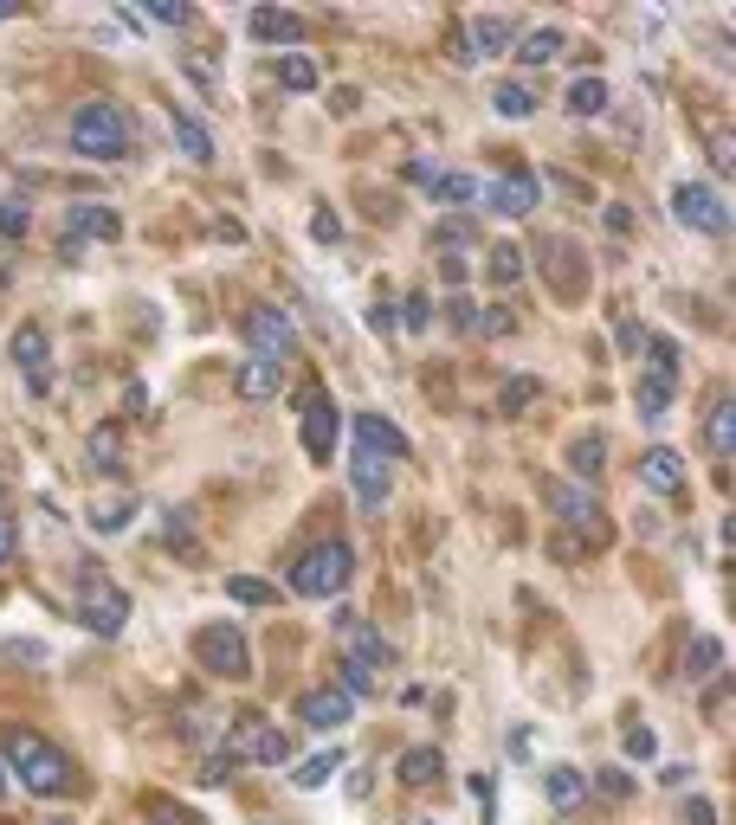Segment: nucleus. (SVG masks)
<instances>
[{"label":"nucleus","mask_w":736,"mask_h":825,"mask_svg":"<svg viewBox=\"0 0 736 825\" xmlns=\"http://www.w3.org/2000/svg\"><path fill=\"white\" fill-rule=\"evenodd\" d=\"M66 142H72V155H84V162H130L136 130H130L123 104H110V97H91V104H78V110H72Z\"/></svg>","instance_id":"f257e3e1"},{"label":"nucleus","mask_w":736,"mask_h":825,"mask_svg":"<svg viewBox=\"0 0 736 825\" xmlns=\"http://www.w3.org/2000/svg\"><path fill=\"white\" fill-rule=\"evenodd\" d=\"M0 755H7V774H20L33 793H72V787H78L72 761L59 755L46 736H33V729H7Z\"/></svg>","instance_id":"f03ea898"},{"label":"nucleus","mask_w":736,"mask_h":825,"mask_svg":"<svg viewBox=\"0 0 736 825\" xmlns=\"http://www.w3.org/2000/svg\"><path fill=\"white\" fill-rule=\"evenodd\" d=\"M356 574V549L349 542H310L292 561V594L297 600H336Z\"/></svg>","instance_id":"7ed1b4c3"},{"label":"nucleus","mask_w":736,"mask_h":825,"mask_svg":"<svg viewBox=\"0 0 736 825\" xmlns=\"http://www.w3.org/2000/svg\"><path fill=\"white\" fill-rule=\"evenodd\" d=\"M297 432H304V452H310L317 465H330V458H336L343 412H336V400H330V387H323V381H304V394H297Z\"/></svg>","instance_id":"20e7f679"},{"label":"nucleus","mask_w":736,"mask_h":825,"mask_svg":"<svg viewBox=\"0 0 736 825\" xmlns=\"http://www.w3.org/2000/svg\"><path fill=\"white\" fill-rule=\"evenodd\" d=\"M194 658H201V671H214V678H252V645H246L239 619L201 625V632H194Z\"/></svg>","instance_id":"39448f33"},{"label":"nucleus","mask_w":736,"mask_h":825,"mask_svg":"<svg viewBox=\"0 0 736 825\" xmlns=\"http://www.w3.org/2000/svg\"><path fill=\"white\" fill-rule=\"evenodd\" d=\"M672 213L691 226V232H704V239H724L731 232V206L717 188H704V181H678L672 188Z\"/></svg>","instance_id":"423d86ee"},{"label":"nucleus","mask_w":736,"mask_h":825,"mask_svg":"<svg viewBox=\"0 0 736 825\" xmlns=\"http://www.w3.org/2000/svg\"><path fill=\"white\" fill-rule=\"evenodd\" d=\"M246 348L259 355V361H292L297 355V330H292V316L285 310H272V303H252L246 310Z\"/></svg>","instance_id":"0eeeda50"},{"label":"nucleus","mask_w":736,"mask_h":825,"mask_svg":"<svg viewBox=\"0 0 736 825\" xmlns=\"http://www.w3.org/2000/svg\"><path fill=\"white\" fill-rule=\"evenodd\" d=\"M123 619H130V594H123L117 581H84V594H78V625H84V632L117 638Z\"/></svg>","instance_id":"6e6552de"},{"label":"nucleus","mask_w":736,"mask_h":825,"mask_svg":"<svg viewBox=\"0 0 736 825\" xmlns=\"http://www.w3.org/2000/svg\"><path fill=\"white\" fill-rule=\"evenodd\" d=\"M7 355H13V368L26 374V394H46V387H52V368H46V361H52V343H46L39 323H20L13 343H7Z\"/></svg>","instance_id":"1a4fd4ad"},{"label":"nucleus","mask_w":736,"mask_h":825,"mask_svg":"<svg viewBox=\"0 0 736 825\" xmlns=\"http://www.w3.org/2000/svg\"><path fill=\"white\" fill-rule=\"evenodd\" d=\"M549 510L562 516V529H582L589 542L607 536V523H601V503H594L582 483H549Z\"/></svg>","instance_id":"9d476101"},{"label":"nucleus","mask_w":736,"mask_h":825,"mask_svg":"<svg viewBox=\"0 0 736 825\" xmlns=\"http://www.w3.org/2000/svg\"><path fill=\"white\" fill-rule=\"evenodd\" d=\"M349 716H356L349 690H297V722H304V729H323V736H336Z\"/></svg>","instance_id":"9b49d317"},{"label":"nucleus","mask_w":736,"mask_h":825,"mask_svg":"<svg viewBox=\"0 0 736 825\" xmlns=\"http://www.w3.org/2000/svg\"><path fill=\"white\" fill-rule=\"evenodd\" d=\"M336 638H343V665H363V671H381L388 665V645H381V632L368 625L363 613H336Z\"/></svg>","instance_id":"f8f14e48"},{"label":"nucleus","mask_w":736,"mask_h":825,"mask_svg":"<svg viewBox=\"0 0 736 825\" xmlns=\"http://www.w3.org/2000/svg\"><path fill=\"white\" fill-rule=\"evenodd\" d=\"M233 749L246 761H259V767H285V761H292V736H285V729H265L259 716H246V729L233 736Z\"/></svg>","instance_id":"ddd939ff"},{"label":"nucleus","mask_w":736,"mask_h":825,"mask_svg":"<svg viewBox=\"0 0 736 825\" xmlns=\"http://www.w3.org/2000/svg\"><path fill=\"white\" fill-rule=\"evenodd\" d=\"M356 452H375V458H407V432L388 419V412H356Z\"/></svg>","instance_id":"4468645a"},{"label":"nucleus","mask_w":736,"mask_h":825,"mask_svg":"<svg viewBox=\"0 0 736 825\" xmlns=\"http://www.w3.org/2000/svg\"><path fill=\"white\" fill-rule=\"evenodd\" d=\"M349 478H356V503H363V510H381V503H388V490H394V465H388V458H375V452H356Z\"/></svg>","instance_id":"2eb2a0df"},{"label":"nucleus","mask_w":736,"mask_h":825,"mask_svg":"<svg viewBox=\"0 0 736 825\" xmlns=\"http://www.w3.org/2000/svg\"><path fill=\"white\" fill-rule=\"evenodd\" d=\"M123 226H117V213L110 206H91V201H78L72 206V226H66V259H78V246L84 239H117Z\"/></svg>","instance_id":"dca6fc26"},{"label":"nucleus","mask_w":736,"mask_h":825,"mask_svg":"<svg viewBox=\"0 0 736 825\" xmlns=\"http://www.w3.org/2000/svg\"><path fill=\"white\" fill-rule=\"evenodd\" d=\"M246 33H252L259 46H297V39H304V20L285 13V7H252V13H246Z\"/></svg>","instance_id":"f3484780"},{"label":"nucleus","mask_w":736,"mask_h":825,"mask_svg":"<svg viewBox=\"0 0 736 825\" xmlns=\"http://www.w3.org/2000/svg\"><path fill=\"white\" fill-rule=\"evenodd\" d=\"M465 39H472V52H465V59H498V52H511V20H504V13H478V20H472V26H465Z\"/></svg>","instance_id":"a211bd4d"},{"label":"nucleus","mask_w":736,"mask_h":825,"mask_svg":"<svg viewBox=\"0 0 736 825\" xmlns=\"http://www.w3.org/2000/svg\"><path fill=\"white\" fill-rule=\"evenodd\" d=\"M485 201H491V213H504V219H523V213L536 206V175H504V181H491Z\"/></svg>","instance_id":"6ab92c4d"},{"label":"nucleus","mask_w":736,"mask_h":825,"mask_svg":"<svg viewBox=\"0 0 736 825\" xmlns=\"http://www.w3.org/2000/svg\"><path fill=\"white\" fill-rule=\"evenodd\" d=\"M640 483H646V490H678V483H685V458H678L672 445H653V452L640 458Z\"/></svg>","instance_id":"aec40b11"},{"label":"nucleus","mask_w":736,"mask_h":825,"mask_svg":"<svg viewBox=\"0 0 736 825\" xmlns=\"http://www.w3.org/2000/svg\"><path fill=\"white\" fill-rule=\"evenodd\" d=\"M562 52H569L562 26H536V33L517 39V65H549V59H562Z\"/></svg>","instance_id":"412c9836"},{"label":"nucleus","mask_w":736,"mask_h":825,"mask_svg":"<svg viewBox=\"0 0 736 825\" xmlns=\"http://www.w3.org/2000/svg\"><path fill=\"white\" fill-rule=\"evenodd\" d=\"M233 387H239L246 400H272V394H278V361L246 355V361H239V374H233Z\"/></svg>","instance_id":"4be33fe9"},{"label":"nucleus","mask_w":736,"mask_h":825,"mask_svg":"<svg viewBox=\"0 0 736 825\" xmlns=\"http://www.w3.org/2000/svg\"><path fill=\"white\" fill-rule=\"evenodd\" d=\"M394 774H401L407 787H427V780H440L446 774V755L434 749V742H420V749H407V755L394 761Z\"/></svg>","instance_id":"5701e85b"},{"label":"nucleus","mask_w":736,"mask_h":825,"mask_svg":"<svg viewBox=\"0 0 736 825\" xmlns=\"http://www.w3.org/2000/svg\"><path fill=\"white\" fill-rule=\"evenodd\" d=\"M569 471H575L582 483H594L601 471H607V439H601V432H582V439L569 445Z\"/></svg>","instance_id":"b1692460"},{"label":"nucleus","mask_w":736,"mask_h":825,"mask_svg":"<svg viewBox=\"0 0 736 825\" xmlns=\"http://www.w3.org/2000/svg\"><path fill=\"white\" fill-rule=\"evenodd\" d=\"M543 793H549V806H562V813H569V806H582L589 780H582L575 767H549V774H543Z\"/></svg>","instance_id":"393cba45"},{"label":"nucleus","mask_w":736,"mask_h":825,"mask_svg":"<svg viewBox=\"0 0 736 825\" xmlns=\"http://www.w3.org/2000/svg\"><path fill=\"white\" fill-rule=\"evenodd\" d=\"M130 516H136V497H104V503H91V529H97V536L130 529Z\"/></svg>","instance_id":"a878e982"},{"label":"nucleus","mask_w":736,"mask_h":825,"mask_svg":"<svg viewBox=\"0 0 736 825\" xmlns=\"http://www.w3.org/2000/svg\"><path fill=\"white\" fill-rule=\"evenodd\" d=\"M717 671H724V645L711 632H698L691 651H685V678H717Z\"/></svg>","instance_id":"bb28decb"},{"label":"nucleus","mask_w":736,"mask_h":825,"mask_svg":"<svg viewBox=\"0 0 736 825\" xmlns=\"http://www.w3.org/2000/svg\"><path fill=\"white\" fill-rule=\"evenodd\" d=\"M175 142H181V155H188V162H201V168L214 162V136H207L188 110H175Z\"/></svg>","instance_id":"cd10ccee"},{"label":"nucleus","mask_w":736,"mask_h":825,"mask_svg":"<svg viewBox=\"0 0 736 825\" xmlns=\"http://www.w3.org/2000/svg\"><path fill=\"white\" fill-rule=\"evenodd\" d=\"M278 84L285 91H317L323 71H317V59H304V52H278Z\"/></svg>","instance_id":"c85d7f7f"},{"label":"nucleus","mask_w":736,"mask_h":825,"mask_svg":"<svg viewBox=\"0 0 736 825\" xmlns=\"http://www.w3.org/2000/svg\"><path fill=\"white\" fill-rule=\"evenodd\" d=\"M633 400H640V419H646V426H660V419H665V407H672V381H660V374H646Z\"/></svg>","instance_id":"c756f323"},{"label":"nucleus","mask_w":736,"mask_h":825,"mask_svg":"<svg viewBox=\"0 0 736 825\" xmlns=\"http://www.w3.org/2000/svg\"><path fill=\"white\" fill-rule=\"evenodd\" d=\"M226 594H233L239 607H272V600H278V587H272V581H259V574H233V581H226Z\"/></svg>","instance_id":"7c9ffc66"},{"label":"nucleus","mask_w":736,"mask_h":825,"mask_svg":"<svg viewBox=\"0 0 736 825\" xmlns=\"http://www.w3.org/2000/svg\"><path fill=\"white\" fill-rule=\"evenodd\" d=\"M607 104H614V91H607L601 77H582V84L569 91V110H575V117H601Z\"/></svg>","instance_id":"2f4dec72"},{"label":"nucleus","mask_w":736,"mask_h":825,"mask_svg":"<svg viewBox=\"0 0 736 825\" xmlns=\"http://www.w3.org/2000/svg\"><path fill=\"white\" fill-rule=\"evenodd\" d=\"M336 767H343V749H323V755H310V761H304V767H297L292 780L304 787V793H317V787H323V780H330Z\"/></svg>","instance_id":"473e14b6"},{"label":"nucleus","mask_w":736,"mask_h":825,"mask_svg":"<svg viewBox=\"0 0 736 825\" xmlns=\"http://www.w3.org/2000/svg\"><path fill=\"white\" fill-rule=\"evenodd\" d=\"M704 432H711V452H717V458H731V445H736V432H731V394L711 407V426H704Z\"/></svg>","instance_id":"72a5a7b5"},{"label":"nucleus","mask_w":736,"mask_h":825,"mask_svg":"<svg viewBox=\"0 0 736 825\" xmlns=\"http://www.w3.org/2000/svg\"><path fill=\"white\" fill-rule=\"evenodd\" d=\"M117 458H123V439H117V426L91 432V465H97V471H117Z\"/></svg>","instance_id":"f704fd0d"},{"label":"nucleus","mask_w":736,"mask_h":825,"mask_svg":"<svg viewBox=\"0 0 736 825\" xmlns=\"http://www.w3.org/2000/svg\"><path fill=\"white\" fill-rule=\"evenodd\" d=\"M434 194H440L446 206H465V201H478L485 188H478L472 175H440V181H434Z\"/></svg>","instance_id":"c9c22d12"},{"label":"nucleus","mask_w":736,"mask_h":825,"mask_svg":"<svg viewBox=\"0 0 736 825\" xmlns=\"http://www.w3.org/2000/svg\"><path fill=\"white\" fill-rule=\"evenodd\" d=\"M491 104H498V117H530V110H536L530 84H498V97H491Z\"/></svg>","instance_id":"e433bc0d"},{"label":"nucleus","mask_w":736,"mask_h":825,"mask_svg":"<svg viewBox=\"0 0 736 825\" xmlns=\"http://www.w3.org/2000/svg\"><path fill=\"white\" fill-rule=\"evenodd\" d=\"M26 226H33L26 201H0V239H26Z\"/></svg>","instance_id":"4c0bfd02"},{"label":"nucleus","mask_w":736,"mask_h":825,"mask_svg":"<svg viewBox=\"0 0 736 825\" xmlns=\"http://www.w3.org/2000/svg\"><path fill=\"white\" fill-rule=\"evenodd\" d=\"M491 277H498V284H517V277H523V252H517V246H498V252H491Z\"/></svg>","instance_id":"58836bf2"},{"label":"nucleus","mask_w":736,"mask_h":825,"mask_svg":"<svg viewBox=\"0 0 736 825\" xmlns=\"http://www.w3.org/2000/svg\"><path fill=\"white\" fill-rule=\"evenodd\" d=\"M653 374H660V381H678V343H653Z\"/></svg>","instance_id":"ea45409f"},{"label":"nucleus","mask_w":736,"mask_h":825,"mask_svg":"<svg viewBox=\"0 0 736 825\" xmlns=\"http://www.w3.org/2000/svg\"><path fill=\"white\" fill-rule=\"evenodd\" d=\"M427 316H434V303H427L420 290H407V303H401V323H407V330H427Z\"/></svg>","instance_id":"a19ab883"},{"label":"nucleus","mask_w":736,"mask_h":825,"mask_svg":"<svg viewBox=\"0 0 736 825\" xmlns=\"http://www.w3.org/2000/svg\"><path fill=\"white\" fill-rule=\"evenodd\" d=\"M446 323H452V330H478V303H472V297H452V303H446Z\"/></svg>","instance_id":"79ce46f5"},{"label":"nucleus","mask_w":736,"mask_h":825,"mask_svg":"<svg viewBox=\"0 0 736 825\" xmlns=\"http://www.w3.org/2000/svg\"><path fill=\"white\" fill-rule=\"evenodd\" d=\"M627 755L653 761V755H660V736H653V729H627Z\"/></svg>","instance_id":"37998d69"},{"label":"nucleus","mask_w":736,"mask_h":825,"mask_svg":"<svg viewBox=\"0 0 736 825\" xmlns=\"http://www.w3.org/2000/svg\"><path fill=\"white\" fill-rule=\"evenodd\" d=\"M149 20H162V26H188L194 13H188V7H175V0H149Z\"/></svg>","instance_id":"c03bdc74"},{"label":"nucleus","mask_w":736,"mask_h":825,"mask_svg":"<svg viewBox=\"0 0 736 825\" xmlns=\"http://www.w3.org/2000/svg\"><path fill=\"white\" fill-rule=\"evenodd\" d=\"M478 336H511V310H504V303H491V310L478 316Z\"/></svg>","instance_id":"a18cd8bd"},{"label":"nucleus","mask_w":736,"mask_h":825,"mask_svg":"<svg viewBox=\"0 0 736 825\" xmlns=\"http://www.w3.org/2000/svg\"><path fill=\"white\" fill-rule=\"evenodd\" d=\"M536 394H543V387H536V381H530V374H523V381H511V387H504V412L530 407V400H536Z\"/></svg>","instance_id":"49530a36"},{"label":"nucleus","mask_w":736,"mask_h":825,"mask_svg":"<svg viewBox=\"0 0 736 825\" xmlns=\"http://www.w3.org/2000/svg\"><path fill=\"white\" fill-rule=\"evenodd\" d=\"M310 232H317L323 246H336V239H343V219H336V213H317V219H310Z\"/></svg>","instance_id":"de8ad7c7"},{"label":"nucleus","mask_w":736,"mask_h":825,"mask_svg":"<svg viewBox=\"0 0 736 825\" xmlns=\"http://www.w3.org/2000/svg\"><path fill=\"white\" fill-rule=\"evenodd\" d=\"M188 529H194V516L188 510H168V542L175 549H188Z\"/></svg>","instance_id":"09e8293b"},{"label":"nucleus","mask_w":736,"mask_h":825,"mask_svg":"<svg viewBox=\"0 0 736 825\" xmlns=\"http://www.w3.org/2000/svg\"><path fill=\"white\" fill-rule=\"evenodd\" d=\"M343 690L368 696V690H375V671H363V665H343Z\"/></svg>","instance_id":"8fccbe9b"},{"label":"nucleus","mask_w":736,"mask_h":825,"mask_svg":"<svg viewBox=\"0 0 736 825\" xmlns=\"http://www.w3.org/2000/svg\"><path fill=\"white\" fill-rule=\"evenodd\" d=\"M685 825H717V806H711V800H691V806H685Z\"/></svg>","instance_id":"3c124183"},{"label":"nucleus","mask_w":736,"mask_h":825,"mask_svg":"<svg viewBox=\"0 0 736 825\" xmlns=\"http://www.w3.org/2000/svg\"><path fill=\"white\" fill-rule=\"evenodd\" d=\"M601 219H607V232H633V213H627V206H607Z\"/></svg>","instance_id":"603ef678"},{"label":"nucleus","mask_w":736,"mask_h":825,"mask_svg":"<svg viewBox=\"0 0 736 825\" xmlns=\"http://www.w3.org/2000/svg\"><path fill=\"white\" fill-rule=\"evenodd\" d=\"M711 162H717V175H731V136L711 142Z\"/></svg>","instance_id":"864d4df0"},{"label":"nucleus","mask_w":736,"mask_h":825,"mask_svg":"<svg viewBox=\"0 0 736 825\" xmlns=\"http://www.w3.org/2000/svg\"><path fill=\"white\" fill-rule=\"evenodd\" d=\"M368 787H375V780H368V767H356V774H349V800H368Z\"/></svg>","instance_id":"5fc2aeb1"},{"label":"nucleus","mask_w":736,"mask_h":825,"mask_svg":"<svg viewBox=\"0 0 736 825\" xmlns=\"http://www.w3.org/2000/svg\"><path fill=\"white\" fill-rule=\"evenodd\" d=\"M13 542H20V536H13V523H7V516H0V561H7V554H13Z\"/></svg>","instance_id":"6e6d98bb"},{"label":"nucleus","mask_w":736,"mask_h":825,"mask_svg":"<svg viewBox=\"0 0 736 825\" xmlns=\"http://www.w3.org/2000/svg\"><path fill=\"white\" fill-rule=\"evenodd\" d=\"M155 820H162V825H194L188 813H175V806H155Z\"/></svg>","instance_id":"4d7b16f0"},{"label":"nucleus","mask_w":736,"mask_h":825,"mask_svg":"<svg viewBox=\"0 0 736 825\" xmlns=\"http://www.w3.org/2000/svg\"><path fill=\"white\" fill-rule=\"evenodd\" d=\"M0 800H7V761H0Z\"/></svg>","instance_id":"13d9d810"},{"label":"nucleus","mask_w":736,"mask_h":825,"mask_svg":"<svg viewBox=\"0 0 736 825\" xmlns=\"http://www.w3.org/2000/svg\"><path fill=\"white\" fill-rule=\"evenodd\" d=\"M46 825H72V820H46Z\"/></svg>","instance_id":"bf43d9fd"},{"label":"nucleus","mask_w":736,"mask_h":825,"mask_svg":"<svg viewBox=\"0 0 736 825\" xmlns=\"http://www.w3.org/2000/svg\"><path fill=\"white\" fill-rule=\"evenodd\" d=\"M414 825H427V820H414Z\"/></svg>","instance_id":"052dcab7"}]
</instances>
